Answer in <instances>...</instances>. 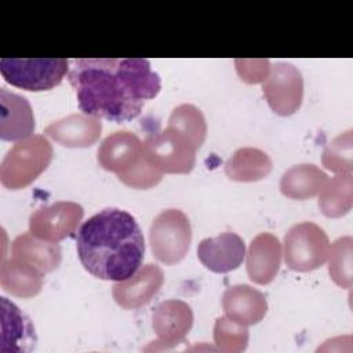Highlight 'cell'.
Here are the masks:
<instances>
[{
	"label": "cell",
	"mask_w": 353,
	"mask_h": 353,
	"mask_svg": "<svg viewBox=\"0 0 353 353\" xmlns=\"http://www.w3.org/2000/svg\"><path fill=\"white\" fill-rule=\"evenodd\" d=\"M70 63L79 108L97 119L130 121L161 88L160 76L143 58H80Z\"/></svg>",
	"instance_id": "cell-1"
},
{
	"label": "cell",
	"mask_w": 353,
	"mask_h": 353,
	"mask_svg": "<svg viewBox=\"0 0 353 353\" xmlns=\"http://www.w3.org/2000/svg\"><path fill=\"white\" fill-rule=\"evenodd\" d=\"M76 248L81 265L94 277L123 281L141 268L145 239L130 212L105 208L80 226Z\"/></svg>",
	"instance_id": "cell-2"
},
{
	"label": "cell",
	"mask_w": 353,
	"mask_h": 353,
	"mask_svg": "<svg viewBox=\"0 0 353 353\" xmlns=\"http://www.w3.org/2000/svg\"><path fill=\"white\" fill-rule=\"evenodd\" d=\"M52 154V146L44 135H32L17 142L1 161V185L12 190L29 186L47 170Z\"/></svg>",
	"instance_id": "cell-3"
},
{
	"label": "cell",
	"mask_w": 353,
	"mask_h": 353,
	"mask_svg": "<svg viewBox=\"0 0 353 353\" xmlns=\"http://www.w3.org/2000/svg\"><path fill=\"white\" fill-rule=\"evenodd\" d=\"M149 240L153 256L164 265L181 262L189 251L192 228L186 214L176 208L161 211L152 222Z\"/></svg>",
	"instance_id": "cell-4"
},
{
	"label": "cell",
	"mask_w": 353,
	"mask_h": 353,
	"mask_svg": "<svg viewBox=\"0 0 353 353\" xmlns=\"http://www.w3.org/2000/svg\"><path fill=\"white\" fill-rule=\"evenodd\" d=\"M70 61L65 58L17 59L3 58L0 72L3 79L25 91H48L61 84L69 70Z\"/></svg>",
	"instance_id": "cell-5"
},
{
	"label": "cell",
	"mask_w": 353,
	"mask_h": 353,
	"mask_svg": "<svg viewBox=\"0 0 353 353\" xmlns=\"http://www.w3.org/2000/svg\"><path fill=\"white\" fill-rule=\"evenodd\" d=\"M142 149L145 159L163 174H189L196 163L194 145L170 127L149 134Z\"/></svg>",
	"instance_id": "cell-6"
},
{
	"label": "cell",
	"mask_w": 353,
	"mask_h": 353,
	"mask_svg": "<svg viewBox=\"0 0 353 353\" xmlns=\"http://www.w3.org/2000/svg\"><path fill=\"white\" fill-rule=\"evenodd\" d=\"M328 250L327 233L313 222L296 223L284 236V261L295 272L321 268L327 261Z\"/></svg>",
	"instance_id": "cell-7"
},
{
	"label": "cell",
	"mask_w": 353,
	"mask_h": 353,
	"mask_svg": "<svg viewBox=\"0 0 353 353\" xmlns=\"http://www.w3.org/2000/svg\"><path fill=\"white\" fill-rule=\"evenodd\" d=\"M262 92L276 114L291 116L302 105V74L292 63L279 62L270 66L269 76L262 83Z\"/></svg>",
	"instance_id": "cell-8"
},
{
	"label": "cell",
	"mask_w": 353,
	"mask_h": 353,
	"mask_svg": "<svg viewBox=\"0 0 353 353\" xmlns=\"http://www.w3.org/2000/svg\"><path fill=\"white\" fill-rule=\"evenodd\" d=\"M84 210L74 201H57L37 208L29 218V232L46 241L58 243L70 237L83 219Z\"/></svg>",
	"instance_id": "cell-9"
},
{
	"label": "cell",
	"mask_w": 353,
	"mask_h": 353,
	"mask_svg": "<svg viewBox=\"0 0 353 353\" xmlns=\"http://www.w3.org/2000/svg\"><path fill=\"white\" fill-rule=\"evenodd\" d=\"M193 325V312L181 299H167L160 302L152 313V327L157 341L145 350H164L185 341Z\"/></svg>",
	"instance_id": "cell-10"
},
{
	"label": "cell",
	"mask_w": 353,
	"mask_h": 353,
	"mask_svg": "<svg viewBox=\"0 0 353 353\" xmlns=\"http://www.w3.org/2000/svg\"><path fill=\"white\" fill-rule=\"evenodd\" d=\"M163 283V270L154 263H146L127 280L117 281L112 288V295L123 309H139L154 298Z\"/></svg>",
	"instance_id": "cell-11"
},
{
	"label": "cell",
	"mask_w": 353,
	"mask_h": 353,
	"mask_svg": "<svg viewBox=\"0 0 353 353\" xmlns=\"http://www.w3.org/2000/svg\"><path fill=\"white\" fill-rule=\"evenodd\" d=\"M97 159L103 170L120 176L135 168L143 159L142 142L130 131H116L101 142Z\"/></svg>",
	"instance_id": "cell-12"
},
{
	"label": "cell",
	"mask_w": 353,
	"mask_h": 353,
	"mask_svg": "<svg viewBox=\"0 0 353 353\" xmlns=\"http://www.w3.org/2000/svg\"><path fill=\"white\" fill-rule=\"evenodd\" d=\"M245 256L243 239L233 232L207 237L197 245L199 261L214 273H228L237 269Z\"/></svg>",
	"instance_id": "cell-13"
},
{
	"label": "cell",
	"mask_w": 353,
	"mask_h": 353,
	"mask_svg": "<svg viewBox=\"0 0 353 353\" xmlns=\"http://www.w3.org/2000/svg\"><path fill=\"white\" fill-rule=\"evenodd\" d=\"M34 116L29 101L7 88H0V138L19 142L33 135Z\"/></svg>",
	"instance_id": "cell-14"
},
{
	"label": "cell",
	"mask_w": 353,
	"mask_h": 353,
	"mask_svg": "<svg viewBox=\"0 0 353 353\" xmlns=\"http://www.w3.org/2000/svg\"><path fill=\"white\" fill-rule=\"evenodd\" d=\"M281 265V244L279 239L268 232L252 239L247 252V274L255 284L272 283Z\"/></svg>",
	"instance_id": "cell-15"
},
{
	"label": "cell",
	"mask_w": 353,
	"mask_h": 353,
	"mask_svg": "<svg viewBox=\"0 0 353 353\" xmlns=\"http://www.w3.org/2000/svg\"><path fill=\"white\" fill-rule=\"evenodd\" d=\"M46 135L66 148H88L98 142L102 134L101 119L73 113L48 124Z\"/></svg>",
	"instance_id": "cell-16"
},
{
	"label": "cell",
	"mask_w": 353,
	"mask_h": 353,
	"mask_svg": "<svg viewBox=\"0 0 353 353\" xmlns=\"http://www.w3.org/2000/svg\"><path fill=\"white\" fill-rule=\"evenodd\" d=\"M1 303V334L0 352L1 353H21L34 349L36 334L29 317L21 309L7 299L0 298Z\"/></svg>",
	"instance_id": "cell-17"
},
{
	"label": "cell",
	"mask_w": 353,
	"mask_h": 353,
	"mask_svg": "<svg viewBox=\"0 0 353 353\" xmlns=\"http://www.w3.org/2000/svg\"><path fill=\"white\" fill-rule=\"evenodd\" d=\"M222 307L226 317L248 327L265 317L268 302L266 296L256 288L247 284H234L223 291Z\"/></svg>",
	"instance_id": "cell-18"
},
{
	"label": "cell",
	"mask_w": 353,
	"mask_h": 353,
	"mask_svg": "<svg viewBox=\"0 0 353 353\" xmlns=\"http://www.w3.org/2000/svg\"><path fill=\"white\" fill-rule=\"evenodd\" d=\"M11 256L34 266L46 274L59 266L62 252L58 243L41 240L29 232L14 239L11 244Z\"/></svg>",
	"instance_id": "cell-19"
},
{
	"label": "cell",
	"mask_w": 353,
	"mask_h": 353,
	"mask_svg": "<svg viewBox=\"0 0 353 353\" xmlns=\"http://www.w3.org/2000/svg\"><path fill=\"white\" fill-rule=\"evenodd\" d=\"M43 277L44 273L26 262L12 256L1 258L0 284L6 292L14 296L25 299L36 296L41 291Z\"/></svg>",
	"instance_id": "cell-20"
},
{
	"label": "cell",
	"mask_w": 353,
	"mask_h": 353,
	"mask_svg": "<svg viewBox=\"0 0 353 353\" xmlns=\"http://www.w3.org/2000/svg\"><path fill=\"white\" fill-rule=\"evenodd\" d=\"M328 176L314 164H296L280 179L281 193L292 200H307L320 193Z\"/></svg>",
	"instance_id": "cell-21"
},
{
	"label": "cell",
	"mask_w": 353,
	"mask_h": 353,
	"mask_svg": "<svg viewBox=\"0 0 353 353\" xmlns=\"http://www.w3.org/2000/svg\"><path fill=\"white\" fill-rule=\"evenodd\" d=\"M270 171V157L256 148H240L225 163L226 175L236 182H256Z\"/></svg>",
	"instance_id": "cell-22"
},
{
	"label": "cell",
	"mask_w": 353,
	"mask_h": 353,
	"mask_svg": "<svg viewBox=\"0 0 353 353\" xmlns=\"http://www.w3.org/2000/svg\"><path fill=\"white\" fill-rule=\"evenodd\" d=\"M353 204L352 174H338L325 182L319 196V208L328 218L346 215Z\"/></svg>",
	"instance_id": "cell-23"
},
{
	"label": "cell",
	"mask_w": 353,
	"mask_h": 353,
	"mask_svg": "<svg viewBox=\"0 0 353 353\" xmlns=\"http://www.w3.org/2000/svg\"><path fill=\"white\" fill-rule=\"evenodd\" d=\"M170 128L185 135L196 149H199L207 137V123L199 108L192 103L176 106L168 119Z\"/></svg>",
	"instance_id": "cell-24"
},
{
	"label": "cell",
	"mask_w": 353,
	"mask_h": 353,
	"mask_svg": "<svg viewBox=\"0 0 353 353\" xmlns=\"http://www.w3.org/2000/svg\"><path fill=\"white\" fill-rule=\"evenodd\" d=\"M352 255H353V239L343 236L336 239L328 250V273L332 281L342 287H352Z\"/></svg>",
	"instance_id": "cell-25"
},
{
	"label": "cell",
	"mask_w": 353,
	"mask_h": 353,
	"mask_svg": "<svg viewBox=\"0 0 353 353\" xmlns=\"http://www.w3.org/2000/svg\"><path fill=\"white\" fill-rule=\"evenodd\" d=\"M250 339L247 325H243L226 316L215 320L214 343L223 353H239L245 350Z\"/></svg>",
	"instance_id": "cell-26"
},
{
	"label": "cell",
	"mask_w": 353,
	"mask_h": 353,
	"mask_svg": "<svg viewBox=\"0 0 353 353\" xmlns=\"http://www.w3.org/2000/svg\"><path fill=\"white\" fill-rule=\"evenodd\" d=\"M323 165L335 174H352V131L334 138L321 154Z\"/></svg>",
	"instance_id": "cell-27"
},
{
	"label": "cell",
	"mask_w": 353,
	"mask_h": 353,
	"mask_svg": "<svg viewBox=\"0 0 353 353\" xmlns=\"http://www.w3.org/2000/svg\"><path fill=\"white\" fill-rule=\"evenodd\" d=\"M128 188L134 189H150L163 179V172L156 170L143 156L141 163L131 171L117 176Z\"/></svg>",
	"instance_id": "cell-28"
},
{
	"label": "cell",
	"mask_w": 353,
	"mask_h": 353,
	"mask_svg": "<svg viewBox=\"0 0 353 353\" xmlns=\"http://www.w3.org/2000/svg\"><path fill=\"white\" fill-rule=\"evenodd\" d=\"M234 65L240 79L250 84L263 83L270 72V62L268 59H236Z\"/></svg>",
	"instance_id": "cell-29"
}]
</instances>
